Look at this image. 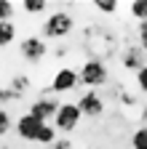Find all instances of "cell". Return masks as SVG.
<instances>
[{"instance_id": "cell-12", "label": "cell", "mask_w": 147, "mask_h": 149, "mask_svg": "<svg viewBox=\"0 0 147 149\" xmlns=\"http://www.w3.org/2000/svg\"><path fill=\"white\" fill-rule=\"evenodd\" d=\"M38 144H46V146H53V144H56V128L46 123V125L40 128V133H38Z\"/></svg>"}, {"instance_id": "cell-15", "label": "cell", "mask_w": 147, "mask_h": 149, "mask_svg": "<svg viewBox=\"0 0 147 149\" xmlns=\"http://www.w3.org/2000/svg\"><path fill=\"white\" fill-rule=\"evenodd\" d=\"M22 8H24V13H43L48 6L43 3V0H24Z\"/></svg>"}, {"instance_id": "cell-20", "label": "cell", "mask_w": 147, "mask_h": 149, "mask_svg": "<svg viewBox=\"0 0 147 149\" xmlns=\"http://www.w3.org/2000/svg\"><path fill=\"white\" fill-rule=\"evenodd\" d=\"M139 48L147 53V22H144V24H139Z\"/></svg>"}, {"instance_id": "cell-3", "label": "cell", "mask_w": 147, "mask_h": 149, "mask_svg": "<svg viewBox=\"0 0 147 149\" xmlns=\"http://www.w3.org/2000/svg\"><path fill=\"white\" fill-rule=\"evenodd\" d=\"M80 117H83V112H80L78 104H62L56 117H53V128L62 130V133H72L80 125Z\"/></svg>"}, {"instance_id": "cell-18", "label": "cell", "mask_w": 147, "mask_h": 149, "mask_svg": "<svg viewBox=\"0 0 147 149\" xmlns=\"http://www.w3.org/2000/svg\"><path fill=\"white\" fill-rule=\"evenodd\" d=\"M136 88H139L142 93H147V64L136 72Z\"/></svg>"}, {"instance_id": "cell-14", "label": "cell", "mask_w": 147, "mask_h": 149, "mask_svg": "<svg viewBox=\"0 0 147 149\" xmlns=\"http://www.w3.org/2000/svg\"><path fill=\"white\" fill-rule=\"evenodd\" d=\"M8 88H11L13 93H16V96H22V93H24V91L30 88V77L19 74V77H13V80H11V85H8Z\"/></svg>"}, {"instance_id": "cell-16", "label": "cell", "mask_w": 147, "mask_h": 149, "mask_svg": "<svg viewBox=\"0 0 147 149\" xmlns=\"http://www.w3.org/2000/svg\"><path fill=\"white\" fill-rule=\"evenodd\" d=\"M13 125H16V123L11 120V115L6 112V107H0V136H6V133H8V130H11Z\"/></svg>"}, {"instance_id": "cell-10", "label": "cell", "mask_w": 147, "mask_h": 149, "mask_svg": "<svg viewBox=\"0 0 147 149\" xmlns=\"http://www.w3.org/2000/svg\"><path fill=\"white\" fill-rule=\"evenodd\" d=\"M16 40V24L13 22H0V48H6Z\"/></svg>"}, {"instance_id": "cell-4", "label": "cell", "mask_w": 147, "mask_h": 149, "mask_svg": "<svg viewBox=\"0 0 147 149\" xmlns=\"http://www.w3.org/2000/svg\"><path fill=\"white\" fill-rule=\"evenodd\" d=\"M78 85H80L78 69L64 67V69H59L56 74H53V80H51V93H70V91H75Z\"/></svg>"}, {"instance_id": "cell-1", "label": "cell", "mask_w": 147, "mask_h": 149, "mask_svg": "<svg viewBox=\"0 0 147 149\" xmlns=\"http://www.w3.org/2000/svg\"><path fill=\"white\" fill-rule=\"evenodd\" d=\"M80 74V85H86V91H96L107 83V67L102 59H88L83 61V67L78 69Z\"/></svg>"}, {"instance_id": "cell-11", "label": "cell", "mask_w": 147, "mask_h": 149, "mask_svg": "<svg viewBox=\"0 0 147 149\" xmlns=\"http://www.w3.org/2000/svg\"><path fill=\"white\" fill-rule=\"evenodd\" d=\"M128 11H131V19H136L139 24L147 22V0H134V3L128 6Z\"/></svg>"}, {"instance_id": "cell-6", "label": "cell", "mask_w": 147, "mask_h": 149, "mask_svg": "<svg viewBox=\"0 0 147 149\" xmlns=\"http://www.w3.org/2000/svg\"><path fill=\"white\" fill-rule=\"evenodd\" d=\"M83 112V117H102L104 115V99L99 96L96 91H83L80 99L75 101Z\"/></svg>"}, {"instance_id": "cell-19", "label": "cell", "mask_w": 147, "mask_h": 149, "mask_svg": "<svg viewBox=\"0 0 147 149\" xmlns=\"http://www.w3.org/2000/svg\"><path fill=\"white\" fill-rule=\"evenodd\" d=\"M94 8L102 11V13H115V11H118V3H115V0H113V3H104V0H99V3H94Z\"/></svg>"}, {"instance_id": "cell-17", "label": "cell", "mask_w": 147, "mask_h": 149, "mask_svg": "<svg viewBox=\"0 0 147 149\" xmlns=\"http://www.w3.org/2000/svg\"><path fill=\"white\" fill-rule=\"evenodd\" d=\"M13 11H16V6L11 3V0H0V22H11Z\"/></svg>"}, {"instance_id": "cell-7", "label": "cell", "mask_w": 147, "mask_h": 149, "mask_svg": "<svg viewBox=\"0 0 147 149\" xmlns=\"http://www.w3.org/2000/svg\"><path fill=\"white\" fill-rule=\"evenodd\" d=\"M46 123H40V120H35L30 112L27 115H22L19 120H16V136H19L22 141H38V133H40V128H43Z\"/></svg>"}, {"instance_id": "cell-8", "label": "cell", "mask_w": 147, "mask_h": 149, "mask_svg": "<svg viewBox=\"0 0 147 149\" xmlns=\"http://www.w3.org/2000/svg\"><path fill=\"white\" fill-rule=\"evenodd\" d=\"M59 101L56 99H38V101H32V107H30V115L35 117V120H40V123H48V120H53L56 117V112H59Z\"/></svg>"}, {"instance_id": "cell-21", "label": "cell", "mask_w": 147, "mask_h": 149, "mask_svg": "<svg viewBox=\"0 0 147 149\" xmlns=\"http://www.w3.org/2000/svg\"><path fill=\"white\" fill-rule=\"evenodd\" d=\"M53 149H72V141H56Z\"/></svg>"}, {"instance_id": "cell-9", "label": "cell", "mask_w": 147, "mask_h": 149, "mask_svg": "<svg viewBox=\"0 0 147 149\" xmlns=\"http://www.w3.org/2000/svg\"><path fill=\"white\" fill-rule=\"evenodd\" d=\"M144 67V51L136 45H131V48H126L123 51V69H128V72H139Z\"/></svg>"}, {"instance_id": "cell-2", "label": "cell", "mask_w": 147, "mask_h": 149, "mask_svg": "<svg viewBox=\"0 0 147 149\" xmlns=\"http://www.w3.org/2000/svg\"><path fill=\"white\" fill-rule=\"evenodd\" d=\"M72 27H75V22H72V16L67 11H56V13H51L46 19V24H43V35L51 37V40H59V37H67L72 32Z\"/></svg>"}, {"instance_id": "cell-5", "label": "cell", "mask_w": 147, "mask_h": 149, "mask_svg": "<svg viewBox=\"0 0 147 149\" xmlns=\"http://www.w3.org/2000/svg\"><path fill=\"white\" fill-rule=\"evenodd\" d=\"M19 51H22V56L30 61V64H38L43 56L48 53V45H46V40L43 37H38V35H30V37H24L22 40V45H19Z\"/></svg>"}, {"instance_id": "cell-13", "label": "cell", "mask_w": 147, "mask_h": 149, "mask_svg": "<svg viewBox=\"0 0 147 149\" xmlns=\"http://www.w3.org/2000/svg\"><path fill=\"white\" fill-rule=\"evenodd\" d=\"M131 149H147V125H139L131 133Z\"/></svg>"}]
</instances>
